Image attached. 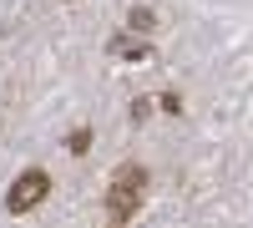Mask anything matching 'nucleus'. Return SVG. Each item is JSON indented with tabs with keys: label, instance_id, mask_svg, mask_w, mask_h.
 I'll use <instances>...</instances> for the list:
<instances>
[{
	"label": "nucleus",
	"instance_id": "2",
	"mask_svg": "<svg viewBox=\"0 0 253 228\" xmlns=\"http://www.w3.org/2000/svg\"><path fill=\"white\" fill-rule=\"evenodd\" d=\"M137 188H117V182H112V193H107V213H112V223H126V218H132L137 213Z\"/></svg>",
	"mask_w": 253,
	"mask_h": 228
},
{
	"label": "nucleus",
	"instance_id": "3",
	"mask_svg": "<svg viewBox=\"0 0 253 228\" xmlns=\"http://www.w3.org/2000/svg\"><path fill=\"white\" fill-rule=\"evenodd\" d=\"M112 182H117V188H137V193H142V188H147V168L126 162V168H117V178H112Z\"/></svg>",
	"mask_w": 253,
	"mask_h": 228
},
{
	"label": "nucleus",
	"instance_id": "9",
	"mask_svg": "<svg viewBox=\"0 0 253 228\" xmlns=\"http://www.w3.org/2000/svg\"><path fill=\"white\" fill-rule=\"evenodd\" d=\"M112 228H126V223H112Z\"/></svg>",
	"mask_w": 253,
	"mask_h": 228
},
{
	"label": "nucleus",
	"instance_id": "6",
	"mask_svg": "<svg viewBox=\"0 0 253 228\" xmlns=\"http://www.w3.org/2000/svg\"><path fill=\"white\" fill-rule=\"evenodd\" d=\"M66 147H71V152H86V147H91V132H86V127H76V132H71V142H66Z\"/></svg>",
	"mask_w": 253,
	"mask_h": 228
},
{
	"label": "nucleus",
	"instance_id": "8",
	"mask_svg": "<svg viewBox=\"0 0 253 228\" xmlns=\"http://www.w3.org/2000/svg\"><path fill=\"white\" fill-rule=\"evenodd\" d=\"M147 117H152V96H137L132 101V122H147Z\"/></svg>",
	"mask_w": 253,
	"mask_h": 228
},
{
	"label": "nucleus",
	"instance_id": "7",
	"mask_svg": "<svg viewBox=\"0 0 253 228\" xmlns=\"http://www.w3.org/2000/svg\"><path fill=\"white\" fill-rule=\"evenodd\" d=\"M157 107H162V112H172V117H177V112H182V96H177V91H162V96H157Z\"/></svg>",
	"mask_w": 253,
	"mask_h": 228
},
{
	"label": "nucleus",
	"instance_id": "1",
	"mask_svg": "<svg viewBox=\"0 0 253 228\" xmlns=\"http://www.w3.org/2000/svg\"><path fill=\"white\" fill-rule=\"evenodd\" d=\"M46 198H51V173H46V168H26V173L10 182L5 208H10V213H31V208H41Z\"/></svg>",
	"mask_w": 253,
	"mask_h": 228
},
{
	"label": "nucleus",
	"instance_id": "5",
	"mask_svg": "<svg viewBox=\"0 0 253 228\" xmlns=\"http://www.w3.org/2000/svg\"><path fill=\"white\" fill-rule=\"evenodd\" d=\"M126 26H132V31H142V36H147V31L157 26V15L147 10V5H132V10H126Z\"/></svg>",
	"mask_w": 253,
	"mask_h": 228
},
{
	"label": "nucleus",
	"instance_id": "4",
	"mask_svg": "<svg viewBox=\"0 0 253 228\" xmlns=\"http://www.w3.org/2000/svg\"><path fill=\"white\" fill-rule=\"evenodd\" d=\"M112 51H117V56H137V61L152 56V46H147V41H132V36H117V41H112Z\"/></svg>",
	"mask_w": 253,
	"mask_h": 228
}]
</instances>
